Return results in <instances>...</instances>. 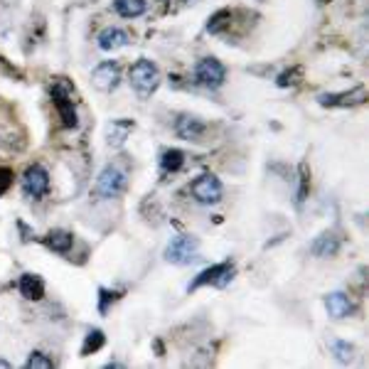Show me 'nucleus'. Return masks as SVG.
Segmentation results:
<instances>
[{
  "label": "nucleus",
  "instance_id": "f257e3e1",
  "mask_svg": "<svg viewBox=\"0 0 369 369\" xmlns=\"http://www.w3.org/2000/svg\"><path fill=\"white\" fill-rule=\"evenodd\" d=\"M129 79L135 94H138L140 99H148V96L155 94V89L160 86V69H158L151 59H135L129 69Z\"/></svg>",
  "mask_w": 369,
  "mask_h": 369
},
{
  "label": "nucleus",
  "instance_id": "f03ea898",
  "mask_svg": "<svg viewBox=\"0 0 369 369\" xmlns=\"http://www.w3.org/2000/svg\"><path fill=\"white\" fill-rule=\"evenodd\" d=\"M129 187V175L126 170H121L118 165H106L101 170L99 178L94 184V195L99 200H113V197H121Z\"/></svg>",
  "mask_w": 369,
  "mask_h": 369
},
{
  "label": "nucleus",
  "instance_id": "7ed1b4c3",
  "mask_svg": "<svg viewBox=\"0 0 369 369\" xmlns=\"http://www.w3.org/2000/svg\"><path fill=\"white\" fill-rule=\"evenodd\" d=\"M236 274V266L231 261H224V263H214L209 269H205L202 274L195 276V281L190 283V291H197L202 285H214V288H227V285L234 281Z\"/></svg>",
  "mask_w": 369,
  "mask_h": 369
},
{
  "label": "nucleus",
  "instance_id": "20e7f679",
  "mask_svg": "<svg viewBox=\"0 0 369 369\" xmlns=\"http://www.w3.org/2000/svg\"><path fill=\"white\" fill-rule=\"evenodd\" d=\"M197 252H200V239L192 234H180L168 244L165 258L175 266H187L197 258Z\"/></svg>",
  "mask_w": 369,
  "mask_h": 369
},
{
  "label": "nucleus",
  "instance_id": "39448f33",
  "mask_svg": "<svg viewBox=\"0 0 369 369\" xmlns=\"http://www.w3.org/2000/svg\"><path fill=\"white\" fill-rule=\"evenodd\" d=\"M190 192L200 205H217L222 200L224 190H222V182H219L217 175L212 173H202L200 178L192 180L190 184Z\"/></svg>",
  "mask_w": 369,
  "mask_h": 369
},
{
  "label": "nucleus",
  "instance_id": "423d86ee",
  "mask_svg": "<svg viewBox=\"0 0 369 369\" xmlns=\"http://www.w3.org/2000/svg\"><path fill=\"white\" fill-rule=\"evenodd\" d=\"M224 79H227V69H224V64L217 57H205V59L197 62L195 67L197 84L207 86V89H219L224 84Z\"/></svg>",
  "mask_w": 369,
  "mask_h": 369
},
{
  "label": "nucleus",
  "instance_id": "0eeeda50",
  "mask_svg": "<svg viewBox=\"0 0 369 369\" xmlns=\"http://www.w3.org/2000/svg\"><path fill=\"white\" fill-rule=\"evenodd\" d=\"M50 94H52V104H55L62 116V126H64V129H77V123H79L77 108H74V104H72V91H69V86L57 82Z\"/></svg>",
  "mask_w": 369,
  "mask_h": 369
},
{
  "label": "nucleus",
  "instance_id": "6e6552de",
  "mask_svg": "<svg viewBox=\"0 0 369 369\" xmlns=\"http://www.w3.org/2000/svg\"><path fill=\"white\" fill-rule=\"evenodd\" d=\"M23 190L28 197L32 200H39V197H45L47 190H50V173H47L42 165H30L28 170L23 173Z\"/></svg>",
  "mask_w": 369,
  "mask_h": 369
},
{
  "label": "nucleus",
  "instance_id": "1a4fd4ad",
  "mask_svg": "<svg viewBox=\"0 0 369 369\" xmlns=\"http://www.w3.org/2000/svg\"><path fill=\"white\" fill-rule=\"evenodd\" d=\"M367 101V89L364 86H354L350 91H337V94H320L318 104L320 106H330V108H342V106H359Z\"/></svg>",
  "mask_w": 369,
  "mask_h": 369
},
{
  "label": "nucleus",
  "instance_id": "9d476101",
  "mask_svg": "<svg viewBox=\"0 0 369 369\" xmlns=\"http://www.w3.org/2000/svg\"><path fill=\"white\" fill-rule=\"evenodd\" d=\"M91 84L99 91H113L121 84V67L118 62H101L99 67L91 72Z\"/></svg>",
  "mask_w": 369,
  "mask_h": 369
},
{
  "label": "nucleus",
  "instance_id": "9b49d317",
  "mask_svg": "<svg viewBox=\"0 0 369 369\" xmlns=\"http://www.w3.org/2000/svg\"><path fill=\"white\" fill-rule=\"evenodd\" d=\"M205 129H207V126H205L197 116H190V113L180 116L178 123H175V133L184 140H200V135L205 133Z\"/></svg>",
  "mask_w": 369,
  "mask_h": 369
},
{
  "label": "nucleus",
  "instance_id": "f8f14e48",
  "mask_svg": "<svg viewBox=\"0 0 369 369\" xmlns=\"http://www.w3.org/2000/svg\"><path fill=\"white\" fill-rule=\"evenodd\" d=\"M129 42H131L129 32L121 28H106L99 35V47L104 52H116V50H121V47L129 45Z\"/></svg>",
  "mask_w": 369,
  "mask_h": 369
},
{
  "label": "nucleus",
  "instance_id": "ddd939ff",
  "mask_svg": "<svg viewBox=\"0 0 369 369\" xmlns=\"http://www.w3.org/2000/svg\"><path fill=\"white\" fill-rule=\"evenodd\" d=\"M20 293L25 301H42L45 298V281L37 274H25L20 278Z\"/></svg>",
  "mask_w": 369,
  "mask_h": 369
},
{
  "label": "nucleus",
  "instance_id": "4468645a",
  "mask_svg": "<svg viewBox=\"0 0 369 369\" xmlns=\"http://www.w3.org/2000/svg\"><path fill=\"white\" fill-rule=\"evenodd\" d=\"M325 308H328V313L335 320H342L352 313V301L345 293H330V296L325 298Z\"/></svg>",
  "mask_w": 369,
  "mask_h": 369
},
{
  "label": "nucleus",
  "instance_id": "2eb2a0df",
  "mask_svg": "<svg viewBox=\"0 0 369 369\" xmlns=\"http://www.w3.org/2000/svg\"><path fill=\"white\" fill-rule=\"evenodd\" d=\"M133 131V121H111L106 129V143L111 148H121Z\"/></svg>",
  "mask_w": 369,
  "mask_h": 369
},
{
  "label": "nucleus",
  "instance_id": "dca6fc26",
  "mask_svg": "<svg viewBox=\"0 0 369 369\" xmlns=\"http://www.w3.org/2000/svg\"><path fill=\"white\" fill-rule=\"evenodd\" d=\"M42 241H45V246H47V249H52V252L67 254L69 249H72V244H74V236L69 234V231H64V229H52Z\"/></svg>",
  "mask_w": 369,
  "mask_h": 369
},
{
  "label": "nucleus",
  "instance_id": "f3484780",
  "mask_svg": "<svg viewBox=\"0 0 369 369\" xmlns=\"http://www.w3.org/2000/svg\"><path fill=\"white\" fill-rule=\"evenodd\" d=\"M113 8L121 17L126 20H133V17H140L146 12L148 3L146 0H113Z\"/></svg>",
  "mask_w": 369,
  "mask_h": 369
},
{
  "label": "nucleus",
  "instance_id": "a211bd4d",
  "mask_svg": "<svg viewBox=\"0 0 369 369\" xmlns=\"http://www.w3.org/2000/svg\"><path fill=\"white\" fill-rule=\"evenodd\" d=\"M313 254L315 256H335L337 254V249H340V241H337V236L335 234H323V236H318V239L313 241Z\"/></svg>",
  "mask_w": 369,
  "mask_h": 369
},
{
  "label": "nucleus",
  "instance_id": "6ab92c4d",
  "mask_svg": "<svg viewBox=\"0 0 369 369\" xmlns=\"http://www.w3.org/2000/svg\"><path fill=\"white\" fill-rule=\"evenodd\" d=\"M182 165H184V153L182 151H178V148H168V151H162L160 168L165 170V173H178Z\"/></svg>",
  "mask_w": 369,
  "mask_h": 369
},
{
  "label": "nucleus",
  "instance_id": "aec40b11",
  "mask_svg": "<svg viewBox=\"0 0 369 369\" xmlns=\"http://www.w3.org/2000/svg\"><path fill=\"white\" fill-rule=\"evenodd\" d=\"M104 345H106V335H104L99 328H94V330H89V332H86V337H84V345H82V357H89V354L99 352Z\"/></svg>",
  "mask_w": 369,
  "mask_h": 369
},
{
  "label": "nucleus",
  "instance_id": "412c9836",
  "mask_svg": "<svg viewBox=\"0 0 369 369\" xmlns=\"http://www.w3.org/2000/svg\"><path fill=\"white\" fill-rule=\"evenodd\" d=\"M229 23H231V12H229V10H217L212 17H209L207 32H209V35H219V32H224V30L229 28Z\"/></svg>",
  "mask_w": 369,
  "mask_h": 369
},
{
  "label": "nucleus",
  "instance_id": "4be33fe9",
  "mask_svg": "<svg viewBox=\"0 0 369 369\" xmlns=\"http://www.w3.org/2000/svg\"><path fill=\"white\" fill-rule=\"evenodd\" d=\"M330 352L335 354L337 362L347 364V362H352L354 347L350 345V342H345V340H332V342H330Z\"/></svg>",
  "mask_w": 369,
  "mask_h": 369
},
{
  "label": "nucleus",
  "instance_id": "5701e85b",
  "mask_svg": "<svg viewBox=\"0 0 369 369\" xmlns=\"http://www.w3.org/2000/svg\"><path fill=\"white\" fill-rule=\"evenodd\" d=\"M303 69L301 67H291V69H285V72L278 74V79H276V84L281 86V89H285V86H293L298 84V79H301Z\"/></svg>",
  "mask_w": 369,
  "mask_h": 369
},
{
  "label": "nucleus",
  "instance_id": "b1692460",
  "mask_svg": "<svg viewBox=\"0 0 369 369\" xmlns=\"http://www.w3.org/2000/svg\"><path fill=\"white\" fill-rule=\"evenodd\" d=\"M25 367L28 369H52L55 367V362H52L50 357H45L42 352H32L28 362H25Z\"/></svg>",
  "mask_w": 369,
  "mask_h": 369
},
{
  "label": "nucleus",
  "instance_id": "393cba45",
  "mask_svg": "<svg viewBox=\"0 0 369 369\" xmlns=\"http://www.w3.org/2000/svg\"><path fill=\"white\" fill-rule=\"evenodd\" d=\"M12 180H15V173L10 168H0V197L12 187Z\"/></svg>",
  "mask_w": 369,
  "mask_h": 369
},
{
  "label": "nucleus",
  "instance_id": "a878e982",
  "mask_svg": "<svg viewBox=\"0 0 369 369\" xmlns=\"http://www.w3.org/2000/svg\"><path fill=\"white\" fill-rule=\"evenodd\" d=\"M99 310L101 313H106L108 310V303H113L116 301V293L113 291H108V288H99Z\"/></svg>",
  "mask_w": 369,
  "mask_h": 369
},
{
  "label": "nucleus",
  "instance_id": "bb28decb",
  "mask_svg": "<svg viewBox=\"0 0 369 369\" xmlns=\"http://www.w3.org/2000/svg\"><path fill=\"white\" fill-rule=\"evenodd\" d=\"M305 190H308V175H305V165H301V190H298V205L305 200Z\"/></svg>",
  "mask_w": 369,
  "mask_h": 369
},
{
  "label": "nucleus",
  "instance_id": "cd10ccee",
  "mask_svg": "<svg viewBox=\"0 0 369 369\" xmlns=\"http://www.w3.org/2000/svg\"><path fill=\"white\" fill-rule=\"evenodd\" d=\"M0 369H10V362H6V359H0Z\"/></svg>",
  "mask_w": 369,
  "mask_h": 369
},
{
  "label": "nucleus",
  "instance_id": "c85d7f7f",
  "mask_svg": "<svg viewBox=\"0 0 369 369\" xmlns=\"http://www.w3.org/2000/svg\"><path fill=\"white\" fill-rule=\"evenodd\" d=\"M162 3H165V0H162Z\"/></svg>",
  "mask_w": 369,
  "mask_h": 369
}]
</instances>
